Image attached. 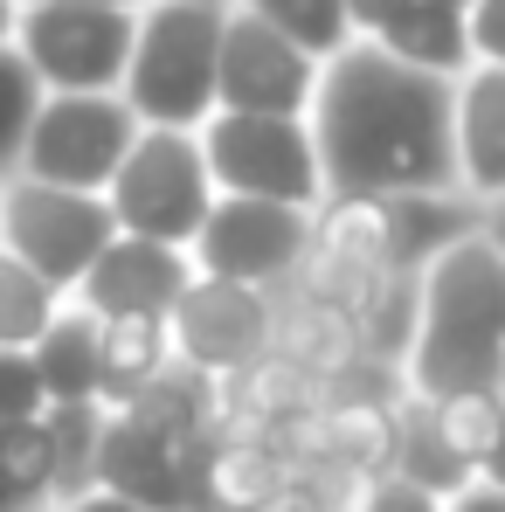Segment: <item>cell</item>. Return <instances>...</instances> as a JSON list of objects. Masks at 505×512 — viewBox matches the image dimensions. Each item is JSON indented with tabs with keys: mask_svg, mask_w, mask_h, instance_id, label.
Masks as SVG:
<instances>
[{
	"mask_svg": "<svg viewBox=\"0 0 505 512\" xmlns=\"http://www.w3.org/2000/svg\"><path fill=\"white\" fill-rule=\"evenodd\" d=\"M450 97V77L409 70L360 35L326 56L305 111L326 194H457Z\"/></svg>",
	"mask_w": 505,
	"mask_h": 512,
	"instance_id": "cell-1",
	"label": "cell"
},
{
	"mask_svg": "<svg viewBox=\"0 0 505 512\" xmlns=\"http://www.w3.org/2000/svg\"><path fill=\"white\" fill-rule=\"evenodd\" d=\"M505 381V256L471 229L464 243L422 270L416 346L402 360V388L416 402L499 395Z\"/></svg>",
	"mask_w": 505,
	"mask_h": 512,
	"instance_id": "cell-2",
	"label": "cell"
},
{
	"mask_svg": "<svg viewBox=\"0 0 505 512\" xmlns=\"http://www.w3.org/2000/svg\"><path fill=\"white\" fill-rule=\"evenodd\" d=\"M229 7H187L146 0L132 21V63H125V111L160 132H201L215 118V49H222Z\"/></svg>",
	"mask_w": 505,
	"mask_h": 512,
	"instance_id": "cell-3",
	"label": "cell"
},
{
	"mask_svg": "<svg viewBox=\"0 0 505 512\" xmlns=\"http://www.w3.org/2000/svg\"><path fill=\"white\" fill-rule=\"evenodd\" d=\"M104 208H111L118 236H146V243L187 250L194 229L215 208V180H208V160H201V139L139 125L132 153L118 160L111 187H104Z\"/></svg>",
	"mask_w": 505,
	"mask_h": 512,
	"instance_id": "cell-4",
	"label": "cell"
},
{
	"mask_svg": "<svg viewBox=\"0 0 505 512\" xmlns=\"http://www.w3.org/2000/svg\"><path fill=\"white\" fill-rule=\"evenodd\" d=\"M201 160L215 194L229 201H277V208H319L326 180L305 118H250V111H215L201 132Z\"/></svg>",
	"mask_w": 505,
	"mask_h": 512,
	"instance_id": "cell-5",
	"label": "cell"
},
{
	"mask_svg": "<svg viewBox=\"0 0 505 512\" xmlns=\"http://www.w3.org/2000/svg\"><path fill=\"white\" fill-rule=\"evenodd\" d=\"M132 21L125 7H70V0H21L14 14V56L35 70L49 97L118 90L132 63Z\"/></svg>",
	"mask_w": 505,
	"mask_h": 512,
	"instance_id": "cell-6",
	"label": "cell"
},
{
	"mask_svg": "<svg viewBox=\"0 0 505 512\" xmlns=\"http://www.w3.org/2000/svg\"><path fill=\"white\" fill-rule=\"evenodd\" d=\"M111 236H118V222H111L104 194L42 187V180H21V173L0 180V250L14 263H28L49 291L70 298Z\"/></svg>",
	"mask_w": 505,
	"mask_h": 512,
	"instance_id": "cell-7",
	"label": "cell"
},
{
	"mask_svg": "<svg viewBox=\"0 0 505 512\" xmlns=\"http://www.w3.org/2000/svg\"><path fill=\"white\" fill-rule=\"evenodd\" d=\"M139 118L125 111L118 90H90V97H42L28 146H21V180L42 187H70V194H104L118 160L132 153Z\"/></svg>",
	"mask_w": 505,
	"mask_h": 512,
	"instance_id": "cell-8",
	"label": "cell"
},
{
	"mask_svg": "<svg viewBox=\"0 0 505 512\" xmlns=\"http://www.w3.org/2000/svg\"><path fill=\"white\" fill-rule=\"evenodd\" d=\"M305 250H312V208H277V201H229V194H215L208 222H201L194 243H187V263H194V277L284 291Z\"/></svg>",
	"mask_w": 505,
	"mask_h": 512,
	"instance_id": "cell-9",
	"label": "cell"
},
{
	"mask_svg": "<svg viewBox=\"0 0 505 512\" xmlns=\"http://www.w3.org/2000/svg\"><path fill=\"white\" fill-rule=\"evenodd\" d=\"M270 333H277V291L222 284V277H194L167 312L173 360L208 381H229L256 353H270Z\"/></svg>",
	"mask_w": 505,
	"mask_h": 512,
	"instance_id": "cell-10",
	"label": "cell"
},
{
	"mask_svg": "<svg viewBox=\"0 0 505 512\" xmlns=\"http://www.w3.org/2000/svg\"><path fill=\"white\" fill-rule=\"evenodd\" d=\"M319 90V63L263 28L256 14H222V49H215V111H250V118H305Z\"/></svg>",
	"mask_w": 505,
	"mask_h": 512,
	"instance_id": "cell-11",
	"label": "cell"
},
{
	"mask_svg": "<svg viewBox=\"0 0 505 512\" xmlns=\"http://www.w3.org/2000/svg\"><path fill=\"white\" fill-rule=\"evenodd\" d=\"M187 284H194L187 250L146 243V236H111L84 270V284L70 291V305H84L90 319H167Z\"/></svg>",
	"mask_w": 505,
	"mask_h": 512,
	"instance_id": "cell-12",
	"label": "cell"
},
{
	"mask_svg": "<svg viewBox=\"0 0 505 512\" xmlns=\"http://www.w3.org/2000/svg\"><path fill=\"white\" fill-rule=\"evenodd\" d=\"M97 492H118L139 512H194V485H187V457L180 443L139 429L132 416L104 409V436H97V464H90Z\"/></svg>",
	"mask_w": 505,
	"mask_h": 512,
	"instance_id": "cell-13",
	"label": "cell"
},
{
	"mask_svg": "<svg viewBox=\"0 0 505 512\" xmlns=\"http://www.w3.org/2000/svg\"><path fill=\"white\" fill-rule=\"evenodd\" d=\"M450 153H457V194L492 208L505 201V70L471 63L450 97Z\"/></svg>",
	"mask_w": 505,
	"mask_h": 512,
	"instance_id": "cell-14",
	"label": "cell"
},
{
	"mask_svg": "<svg viewBox=\"0 0 505 512\" xmlns=\"http://www.w3.org/2000/svg\"><path fill=\"white\" fill-rule=\"evenodd\" d=\"M270 353H284L312 388H326V381L346 374L353 360H367L360 340H353V319L333 312V305L298 298V291H277V333H270Z\"/></svg>",
	"mask_w": 505,
	"mask_h": 512,
	"instance_id": "cell-15",
	"label": "cell"
},
{
	"mask_svg": "<svg viewBox=\"0 0 505 512\" xmlns=\"http://www.w3.org/2000/svg\"><path fill=\"white\" fill-rule=\"evenodd\" d=\"M215 388H222V423L263 429V436H277L284 423H298V416L319 402V388H312L284 353H256L250 367H236V374L215 381Z\"/></svg>",
	"mask_w": 505,
	"mask_h": 512,
	"instance_id": "cell-16",
	"label": "cell"
},
{
	"mask_svg": "<svg viewBox=\"0 0 505 512\" xmlns=\"http://www.w3.org/2000/svg\"><path fill=\"white\" fill-rule=\"evenodd\" d=\"M374 49H388L395 63L409 70H429V77H464L471 70V42H464V7H443V0H409L381 35Z\"/></svg>",
	"mask_w": 505,
	"mask_h": 512,
	"instance_id": "cell-17",
	"label": "cell"
},
{
	"mask_svg": "<svg viewBox=\"0 0 505 512\" xmlns=\"http://www.w3.org/2000/svg\"><path fill=\"white\" fill-rule=\"evenodd\" d=\"M167 367H173L167 319H97V402L104 409H125Z\"/></svg>",
	"mask_w": 505,
	"mask_h": 512,
	"instance_id": "cell-18",
	"label": "cell"
},
{
	"mask_svg": "<svg viewBox=\"0 0 505 512\" xmlns=\"http://www.w3.org/2000/svg\"><path fill=\"white\" fill-rule=\"evenodd\" d=\"M35 374H42V395L49 409H70V402H97V319L84 305L63 298V312L42 326V340L28 346Z\"/></svg>",
	"mask_w": 505,
	"mask_h": 512,
	"instance_id": "cell-19",
	"label": "cell"
},
{
	"mask_svg": "<svg viewBox=\"0 0 505 512\" xmlns=\"http://www.w3.org/2000/svg\"><path fill=\"white\" fill-rule=\"evenodd\" d=\"M118 416H132L139 429H153V436H167V443H194V436H208V429L222 423V388H215L208 374H194V367L173 360L167 374H153Z\"/></svg>",
	"mask_w": 505,
	"mask_h": 512,
	"instance_id": "cell-20",
	"label": "cell"
},
{
	"mask_svg": "<svg viewBox=\"0 0 505 512\" xmlns=\"http://www.w3.org/2000/svg\"><path fill=\"white\" fill-rule=\"evenodd\" d=\"M388 478H402V485H416L429 499H457L464 485H471V471L450 457V443L436 436V416H429V402L416 395H402L395 402V471Z\"/></svg>",
	"mask_w": 505,
	"mask_h": 512,
	"instance_id": "cell-21",
	"label": "cell"
},
{
	"mask_svg": "<svg viewBox=\"0 0 505 512\" xmlns=\"http://www.w3.org/2000/svg\"><path fill=\"white\" fill-rule=\"evenodd\" d=\"M42 436H49V506H70L90 492V464H97V436H104V402H70V409H42Z\"/></svg>",
	"mask_w": 505,
	"mask_h": 512,
	"instance_id": "cell-22",
	"label": "cell"
},
{
	"mask_svg": "<svg viewBox=\"0 0 505 512\" xmlns=\"http://www.w3.org/2000/svg\"><path fill=\"white\" fill-rule=\"evenodd\" d=\"M243 14H256L263 28H277L284 42H298L312 63H326L339 56L346 42H353V28H346V0H236Z\"/></svg>",
	"mask_w": 505,
	"mask_h": 512,
	"instance_id": "cell-23",
	"label": "cell"
},
{
	"mask_svg": "<svg viewBox=\"0 0 505 512\" xmlns=\"http://www.w3.org/2000/svg\"><path fill=\"white\" fill-rule=\"evenodd\" d=\"M56 312H63V291H49L28 263L0 250V353H28Z\"/></svg>",
	"mask_w": 505,
	"mask_h": 512,
	"instance_id": "cell-24",
	"label": "cell"
},
{
	"mask_svg": "<svg viewBox=\"0 0 505 512\" xmlns=\"http://www.w3.org/2000/svg\"><path fill=\"white\" fill-rule=\"evenodd\" d=\"M429 416H436V436L450 443V457H457L471 478L492 464V450H499V436H505V402H499V395H457V402H429Z\"/></svg>",
	"mask_w": 505,
	"mask_h": 512,
	"instance_id": "cell-25",
	"label": "cell"
},
{
	"mask_svg": "<svg viewBox=\"0 0 505 512\" xmlns=\"http://www.w3.org/2000/svg\"><path fill=\"white\" fill-rule=\"evenodd\" d=\"M42 97L49 90L35 84V70L14 56V42L0 49V180L21 167V146H28V125H35V111H42Z\"/></svg>",
	"mask_w": 505,
	"mask_h": 512,
	"instance_id": "cell-26",
	"label": "cell"
},
{
	"mask_svg": "<svg viewBox=\"0 0 505 512\" xmlns=\"http://www.w3.org/2000/svg\"><path fill=\"white\" fill-rule=\"evenodd\" d=\"M0 478L14 485L21 506H49L56 464H49V436H42V423H7L0 429Z\"/></svg>",
	"mask_w": 505,
	"mask_h": 512,
	"instance_id": "cell-27",
	"label": "cell"
},
{
	"mask_svg": "<svg viewBox=\"0 0 505 512\" xmlns=\"http://www.w3.org/2000/svg\"><path fill=\"white\" fill-rule=\"evenodd\" d=\"M49 395H42V374L28 353H0V429L7 423H42Z\"/></svg>",
	"mask_w": 505,
	"mask_h": 512,
	"instance_id": "cell-28",
	"label": "cell"
},
{
	"mask_svg": "<svg viewBox=\"0 0 505 512\" xmlns=\"http://www.w3.org/2000/svg\"><path fill=\"white\" fill-rule=\"evenodd\" d=\"M464 42H471V63H499L505 70V0H471L464 7Z\"/></svg>",
	"mask_w": 505,
	"mask_h": 512,
	"instance_id": "cell-29",
	"label": "cell"
},
{
	"mask_svg": "<svg viewBox=\"0 0 505 512\" xmlns=\"http://www.w3.org/2000/svg\"><path fill=\"white\" fill-rule=\"evenodd\" d=\"M353 512H443V499H429V492L402 485V478H374V485H367V499H360Z\"/></svg>",
	"mask_w": 505,
	"mask_h": 512,
	"instance_id": "cell-30",
	"label": "cell"
},
{
	"mask_svg": "<svg viewBox=\"0 0 505 512\" xmlns=\"http://www.w3.org/2000/svg\"><path fill=\"white\" fill-rule=\"evenodd\" d=\"M402 7H409V0H346V28H353L360 42H374V35H381Z\"/></svg>",
	"mask_w": 505,
	"mask_h": 512,
	"instance_id": "cell-31",
	"label": "cell"
},
{
	"mask_svg": "<svg viewBox=\"0 0 505 512\" xmlns=\"http://www.w3.org/2000/svg\"><path fill=\"white\" fill-rule=\"evenodd\" d=\"M443 512H505V492H499V485H485V478H471L457 499H443Z\"/></svg>",
	"mask_w": 505,
	"mask_h": 512,
	"instance_id": "cell-32",
	"label": "cell"
},
{
	"mask_svg": "<svg viewBox=\"0 0 505 512\" xmlns=\"http://www.w3.org/2000/svg\"><path fill=\"white\" fill-rule=\"evenodd\" d=\"M56 512H139V506H132V499H118V492H97V485H90V492H77L70 506H56Z\"/></svg>",
	"mask_w": 505,
	"mask_h": 512,
	"instance_id": "cell-33",
	"label": "cell"
},
{
	"mask_svg": "<svg viewBox=\"0 0 505 512\" xmlns=\"http://www.w3.org/2000/svg\"><path fill=\"white\" fill-rule=\"evenodd\" d=\"M478 229H485V243L505 256V201H492V208H478Z\"/></svg>",
	"mask_w": 505,
	"mask_h": 512,
	"instance_id": "cell-34",
	"label": "cell"
},
{
	"mask_svg": "<svg viewBox=\"0 0 505 512\" xmlns=\"http://www.w3.org/2000/svg\"><path fill=\"white\" fill-rule=\"evenodd\" d=\"M478 478H485V485H499V492H505V436H499V450H492V464H485Z\"/></svg>",
	"mask_w": 505,
	"mask_h": 512,
	"instance_id": "cell-35",
	"label": "cell"
},
{
	"mask_svg": "<svg viewBox=\"0 0 505 512\" xmlns=\"http://www.w3.org/2000/svg\"><path fill=\"white\" fill-rule=\"evenodd\" d=\"M14 14H21V0H0V49L14 42Z\"/></svg>",
	"mask_w": 505,
	"mask_h": 512,
	"instance_id": "cell-36",
	"label": "cell"
},
{
	"mask_svg": "<svg viewBox=\"0 0 505 512\" xmlns=\"http://www.w3.org/2000/svg\"><path fill=\"white\" fill-rule=\"evenodd\" d=\"M70 7H125V14H139L146 0H70Z\"/></svg>",
	"mask_w": 505,
	"mask_h": 512,
	"instance_id": "cell-37",
	"label": "cell"
},
{
	"mask_svg": "<svg viewBox=\"0 0 505 512\" xmlns=\"http://www.w3.org/2000/svg\"><path fill=\"white\" fill-rule=\"evenodd\" d=\"M0 512H35V506H21V499H14V485L0 478Z\"/></svg>",
	"mask_w": 505,
	"mask_h": 512,
	"instance_id": "cell-38",
	"label": "cell"
},
{
	"mask_svg": "<svg viewBox=\"0 0 505 512\" xmlns=\"http://www.w3.org/2000/svg\"><path fill=\"white\" fill-rule=\"evenodd\" d=\"M270 512H319V506H305V499H291V492H284V499H277Z\"/></svg>",
	"mask_w": 505,
	"mask_h": 512,
	"instance_id": "cell-39",
	"label": "cell"
},
{
	"mask_svg": "<svg viewBox=\"0 0 505 512\" xmlns=\"http://www.w3.org/2000/svg\"><path fill=\"white\" fill-rule=\"evenodd\" d=\"M187 7H236V0H187Z\"/></svg>",
	"mask_w": 505,
	"mask_h": 512,
	"instance_id": "cell-40",
	"label": "cell"
},
{
	"mask_svg": "<svg viewBox=\"0 0 505 512\" xmlns=\"http://www.w3.org/2000/svg\"><path fill=\"white\" fill-rule=\"evenodd\" d=\"M35 512H56V506H35Z\"/></svg>",
	"mask_w": 505,
	"mask_h": 512,
	"instance_id": "cell-41",
	"label": "cell"
}]
</instances>
